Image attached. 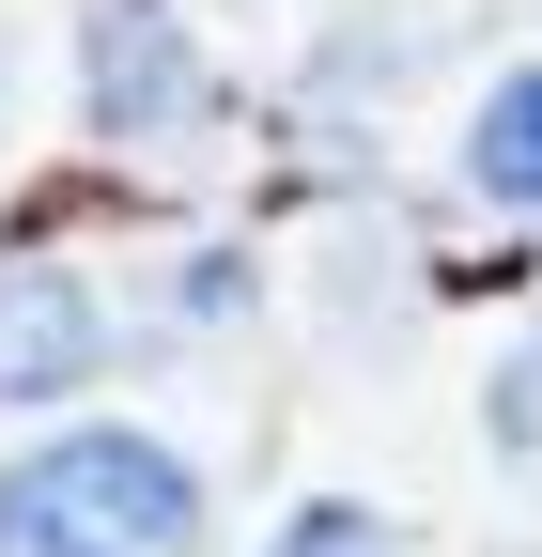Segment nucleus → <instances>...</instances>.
I'll return each mask as SVG.
<instances>
[{
    "instance_id": "obj_1",
    "label": "nucleus",
    "mask_w": 542,
    "mask_h": 557,
    "mask_svg": "<svg viewBox=\"0 0 542 557\" xmlns=\"http://www.w3.org/2000/svg\"><path fill=\"white\" fill-rule=\"evenodd\" d=\"M0 557H201V480L171 434H47L0 465Z\"/></svg>"
},
{
    "instance_id": "obj_2",
    "label": "nucleus",
    "mask_w": 542,
    "mask_h": 557,
    "mask_svg": "<svg viewBox=\"0 0 542 557\" xmlns=\"http://www.w3.org/2000/svg\"><path fill=\"white\" fill-rule=\"evenodd\" d=\"M109 372V310L78 295V263L16 248L0 263V403H78Z\"/></svg>"
},
{
    "instance_id": "obj_3",
    "label": "nucleus",
    "mask_w": 542,
    "mask_h": 557,
    "mask_svg": "<svg viewBox=\"0 0 542 557\" xmlns=\"http://www.w3.org/2000/svg\"><path fill=\"white\" fill-rule=\"evenodd\" d=\"M94 124L109 139H186L201 124V62L171 32V0H94Z\"/></svg>"
},
{
    "instance_id": "obj_4",
    "label": "nucleus",
    "mask_w": 542,
    "mask_h": 557,
    "mask_svg": "<svg viewBox=\"0 0 542 557\" xmlns=\"http://www.w3.org/2000/svg\"><path fill=\"white\" fill-rule=\"evenodd\" d=\"M465 186L542 218V62H512V78L481 94V124H465Z\"/></svg>"
},
{
    "instance_id": "obj_5",
    "label": "nucleus",
    "mask_w": 542,
    "mask_h": 557,
    "mask_svg": "<svg viewBox=\"0 0 542 557\" xmlns=\"http://www.w3.org/2000/svg\"><path fill=\"white\" fill-rule=\"evenodd\" d=\"M496 434H512V449H542V357H527V387H496Z\"/></svg>"
}]
</instances>
